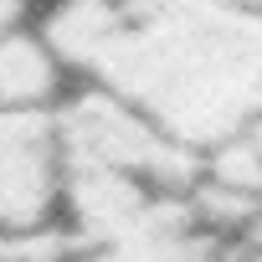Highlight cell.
<instances>
[{"label": "cell", "instance_id": "3957f363", "mask_svg": "<svg viewBox=\"0 0 262 262\" xmlns=\"http://www.w3.org/2000/svg\"><path fill=\"white\" fill-rule=\"evenodd\" d=\"M67 62L47 41V31L6 26L0 31V108H57Z\"/></svg>", "mask_w": 262, "mask_h": 262}, {"label": "cell", "instance_id": "6da1fadb", "mask_svg": "<svg viewBox=\"0 0 262 262\" xmlns=\"http://www.w3.org/2000/svg\"><path fill=\"white\" fill-rule=\"evenodd\" d=\"M41 31L67 72L195 155L262 118V11L226 0H52Z\"/></svg>", "mask_w": 262, "mask_h": 262}, {"label": "cell", "instance_id": "277c9868", "mask_svg": "<svg viewBox=\"0 0 262 262\" xmlns=\"http://www.w3.org/2000/svg\"><path fill=\"white\" fill-rule=\"evenodd\" d=\"M226 6H242V11H262V0H226Z\"/></svg>", "mask_w": 262, "mask_h": 262}, {"label": "cell", "instance_id": "5b68a950", "mask_svg": "<svg viewBox=\"0 0 262 262\" xmlns=\"http://www.w3.org/2000/svg\"><path fill=\"white\" fill-rule=\"evenodd\" d=\"M247 134H252V144H257V149H262V118H257V123H252V128H247Z\"/></svg>", "mask_w": 262, "mask_h": 262}, {"label": "cell", "instance_id": "7a4b0ae2", "mask_svg": "<svg viewBox=\"0 0 262 262\" xmlns=\"http://www.w3.org/2000/svg\"><path fill=\"white\" fill-rule=\"evenodd\" d=\"M67 201L57 108H0V231H47Z\"/></svg>", "mask_w": 262, "mask_h": 262}]
</instances>
